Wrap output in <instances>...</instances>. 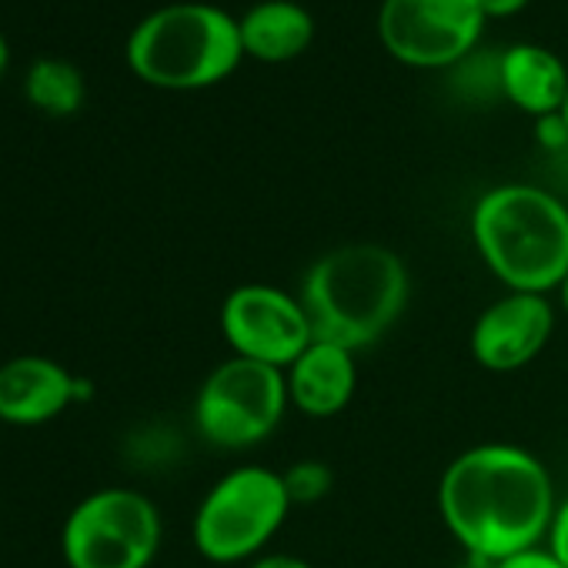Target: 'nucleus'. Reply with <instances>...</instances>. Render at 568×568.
Instances as JSON below:
<instances>
[{
  "label": "nucleus",
  "mask_w": 568,
  "mask_h": 568,
  "mask_svg": "<svg viewBox=\"0 0 568 568\" xmlns=\"http://www.w3.org/2000/svg\"><path fill=\"white\" fill-rule=\"evenodd\" d=\"M244 58L241 24L214 4H168L151 11L128 41L138 78L158 88H207Z\"/></svg>",
  "instance_id": "obj_4"
},
{
  "label": "nucleus",
  "mask_w": 568,
  "mask_h": 568,
  "mask_svg": "<svg viewBox=\"0 0 568 568\" xmlns=\"http://www.w3.org/2000/svg\"><path fill=\"white\" fill-rule=\"evenodd\" d=\"M221 335L237 358L281 372L315 342L302 298L274 284H237L221 305Z\"/></svg>",
  "instance_id": "obj_8"
},
{
  "label": "nucleus",
  "mask_w": 568,
  "mask_h": 568,
  "mask_svg": "<svg viewBox=\"0 0 568 568\" xmlns=\"http://www.w3.org/2000/svg\"><path fill=\"white\" fill-rule=\"evenodd\" d=\"M555 508V485L541 458L505 442L465 448L438 481L445 528L468 558L491 565L541 545Z\"/></svg>",
  "instance_id": "obj_1"
},
{
  "label": "nucleus",
  "mask_w": 568,
  "mask_h": 568,
  "mask_svg": "<svg viewBox=\"0 0 568 568\" xmlns=\"http://www.w3.org/2000/svg\"><path fill=\"white\" fill-rule=\"evenodd\" d=\"M558 114H561V121H565V128H568V91H565V101H561Z\"/></svg>",
  "instance_id": "obj_26"
},
{
  "label": "nucleus",
  "mask_w": 568,
  "mask_h": 568,
  "mask_svg": "<svg viewBox=\"0 0 568 568\" xmlns=\"http://www.w3.org/2000/svg\"><path fill=\"white\" fill-rule=\"evenodd\" d=\"M292 405L308 418H335L342 415L355 392H358V362L355 352L332 345V342H312L292 368H284Z\"/></svg>",
  "instance_id": "obj_12"
},
{
  "label": "nucleus",
  "mask_w": 568,
  "mask_h": 568,
  "mask_svg": "<svg viewBox=\"0 0 568 568\" xmlns=\"http://www.w3.org/2000/svg\"><path fill=\"white\" fill-rule=\"evenodd\" d=\"M28 98L38 111L64 118L74 114L84 101V78L74 64L58 61V58H44L28 71Z\"/></svg>",
  "instance_id": "obj_15"
},
{
  "label": "nucleus",
  "mask_w": 568,
  "mask_h": 568,
  "mask_svg": "<svg viewBox=\"0 0 568 568\" xmlns=\"http://www.w3.org/2000/svg\"><path fill=\"white\" fill-rule=\"evenodd\" d=\"M288 405V382L281 368L231 355L201 382L194 428L214 448L244 452L277 432Z\"/></svg>",
  "instance_id": "obj_7"
},
{
  "label": "nucleus",
  "mask_w": 568,
  "mask_h": 568,
  "mask_svg": "<svg viewBox=\"0 0 568 568\" xmlns=\"http://www.w3.org/2000/svg\"><path fill=\"white\" fill-rule=\"evenodd\" d=\"M405 261L375 241L325 251L302 281V305L318 342L362 352L382 342L408 305Z\"/></svg>",
  "instance_id": "obj_2"
},
{
  "label": "nucleus",
  "mask_w": 568,
  "mask_h": 568,
  "mask_svg": "<svg viewBox=\"0 0 568 568\" xmlns=\"http://www.w3.org/2000/svg\"><path fill=\"white\" fill-rule=\"evenodd\" d=\"M535 138H538V144H541L548 154H558V151H565V148H568V128H565L561 114L555 111V114H545V118H538Z\"/></svg>",
  "instance_id": "obj_19"
},
{
  "label": "nucleus",
  "mask_w": 568,
  "mask_h": 568,
  "mask_svg": "<svg viewBox=\"0 0 568 568\" xmlns=\"http://www.w3.org/2000/svg\"><path fill=\"white\" fill-rule=\"evenodd\" d=\"M485 28L478 0H382V44L415 68H452L475 51Z\"/></svg>",
  "instance_id": "obj_9"
},
{
  "label": "nucleus",
  "mask_w": 568,
  "mask_h": 568,
  "mask_svg": "<svg viewBox=\"0 0 568 568\" xmlns=\"http://www.w3.org/2000/svg\"><path fill=\"white\" fill-rule=\"evenodd\" d=\"M452 84L468 101H495L501 91V51H468L458 64H452Z\"/></svg>",
  "instance_id": "obj_16"
},
{
  "label": "nucleus",
  "mask_w": 568,
  "mask_h": 568,
  "mask_svg": "<svg viewBox=\"0 0 568 568\" xmlns=\"http://www.w3.org/2000/svg\"><path fill=\"white\" fill-rule=\"evenodd\" d=\"M501 91L515 108L535 118L555 114L568 91V68L545 44H511L501 51Z\"/></svg>",
  "instance_id": "obj_13"
},
{
  "label": "nucleus",
  "mask_w": 568,
  "mask_h": 568,
  "mask_svg": "<svg viewBox=\"0 0 568 568\" xmlns=\"http://www.w3.org/2000/svg\"><path fill=\"white\" fill-rule=\"evenodd\" d=\"M8 61H11V51H8V41H4V38H0V74H4Z\"/></svg>",
  "instance_id": "obj_23"
},
{
  "label": "nucleus",
  "mask_w": 568,
  "mask_h": 568,
  "mask_svg": "<svg viewBox=\"0 0 568 568\" xmlns=\"http://www.w3.org/2000/svg\"><path fill=\"white\" fill-rule=\"evenodd\" d=\"M91 398V385L44 355H18L0 365V422L44 425L78 402Z\"/></svg>",
  "instance_id": "obj_11"
},
{
  "label": "nucleus",
  "mask_w": 568,
  "mask_h": 568,
  "mask_svg": "<svg viewBox=\"0 0 568 568\" xmlns=\"http://www.w3.org/2000/svg\"><path fill=\"white\" fill-rule=\"evenodd\" d=\"M251 568H315L308 558L298 555H284V551H271V555H257L251 561Z\"/></svg>",
  "instance_id": "obj_21"
},
{
  "label": "nucleus",
  "mask_w": 568,
  "mask_h": 568,
  "mask_svg": "<svg viewBox=\"0 0 568 568\" xmlns=\"http://www.w3.org/2000/svg\"><path fill=\"white\" fill-rule=\"evenodd\" d=\"M558 295H561V308H565V315H568V277H565V284L558 288Z\"/></svg>",
  "instance_id": "obj_25"
},
{
  "label": "nucleus",
  "mask_w": 568,
  "mask_h": 568,
  "mask_svg": "<svg viewBox=\"0 0 568 568\" xmlns=\"http://www.w3.org/2000/svg\"><path fill=\"white\" fill-rule=\"evenodd\" d=\"M161 511L138 488L84 495L61 528L68 568H148L161 548Z\"/></svg>",
  "instance_id": "obj_6"
},
{
  "label": "nucleus",
  "mask_w": 568,
  "mask_h": 568,
  "mask_svg": "<svg viewBox=\"0 0 568 568\" xmlns=\"http://www.w3.org/2000/svg\"><path fill=\"white\" fill-rule=\"evenodd\" d=\"M551 332L555 308L548 295L508 292L475 318L468 348L485 372H518L545 352Z\"/></svg>",
  "instance_id": "obj_10"
},
{
  "label": "nucleus",
  "mask_w": 568,
  "mask_h": 568,
  "mask_svg": "<svg viewBox=\"0 0 568 568\" xmlns=\"http://www.w3.org/2000/svg\"><path fill=\"white\" fill-rule=\"evenodd\" d=\"M471 241L508 292L548 295L568 277V204L548 187H488L471 207Z\"/></svg>",
  "instance_id": "obj_3"
},
{
  "label": "nucleus",
  "mask_w": 568,
  "mask_h": 568,
  "mask_svg": "<svg viewBox=\"0 0 568 568\" xmlns=\"http://www.w3.org/2000/svg\"><path fill=\"white\" fill-rule=\"evenodd\" d=\"M281 478L292 495V505H318L322 498L332 495V485H335V471L318 458L295 462L288 471H281Z\"/></svg>",
  "instance_id": "obj_17"
},
{
  "label": "nucleus",
  "mask_w": 568,
  "mask_h": 568,
  "mask_svg": "<svg viewBox=\"0 0 568 568\" xmlns=\"http://www.w3.org/2000/svg\"><path fill=\"white\" fill-rule=\"evenodd\" d=\"M462 568H495V565H491V561H478V558H468V561H465Z\"/></svg>",
  "instance_id": "obj_24"
},
{
  "label": "nucleus",
  "mask_w": 568,
  "mask_h": 568,
  "mask_svg": "<svg viewBox=\"0 0 568 568\" xmlns=\"http://www.w3.org/2000/svg\"><path fill=\"white\" fill-rule=\"evenodd\" d=\"M292 508L281 471L237 465L204 491L191 521L194 548L214 565L254 561Z\"/></svg>",
  "instance_id": "obj_5"
},
{
  "label": "nucleus",
  "mask_w": 568,
  "mask_h": 568,
  "mask_svg": "<svg viewBox=\"0 0 568 568\" xmlns=\"http://www.w3.org/2000/svg\"><path fill=\"white\" fill-rule=\"evenodd\" d=\"M495 568H565V565H561V561L548 551V545L541 541V545H531V548H525V551H518V555L498 561Z\"/></svg>",
  "instance_id": "obj_20"
},
{
  "label": "nucleus",
  "mask_w": 568,
  "mask_h": 568,
  "mask_svg": "<svg viewBox=\"0 0 568 568\" xmlns=\"http://www.w3.org/2000/svg\"><path fill=\"white\" fill-rule=\"evenodd\" d=\"M237 24L244 54H254L257 61H292L315 38L312 14L295 0H261L237 18Z\"/></svg>",
  "instance_id": "obj_14"
},
{
  "label": "nucleus",
  "mask_w": 568,
  "mask_h": 568,
  "mask_svg": "<svg viewBox=\"0 0 568 568\" xmlns=\"http://www.w3.org/2000/svg\"><path fill=\"white\" fill-rule=\"evenodd\" d=\"M478 4H481L485 18H508V14L521 11L528 0H478Z\"/></svg>",
  "instance_id": "obj_22"
},
{
  "label": "nucleus",
  "mask_w": 568,
  "mask_h": 568,
  "mask_svg": "<svg viewBox=\"0 0 568 568\" xmlns=\"http://www.w3.org/2000/svg\"><path fill=\"white\" fill-rule=\"evenodd\" d=\"M545 545L568 568V498L558 501V508L551 515V525H548V535H545Z\"/></svg>",
  "instance_id": "obj_18"
}]
</instances>
